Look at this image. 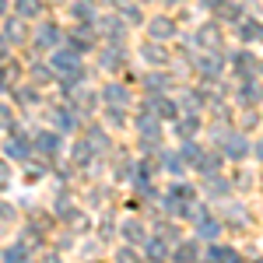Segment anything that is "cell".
Returning <instances> with one entry per match:
<instances>
[{
    "label": "cell",
    "mask_w": 263,
    "mask_h": 263,
    "mask_svg": "<svg viewBox=\"0 0 263 263\" xmlns=\"http://www.w3.org/2000/svg\"><path fill=\"white\" fill-rule=\"evenodd\" d=\"M172 32H176V28H172L168 18H155L151 21V35H155V39H172Z\"/></svg>",
    "instance_id": "cell-1"
},
{
    "label": "cell",
    "mask_w": 263,
    "mask_h": 263,
    "mask_svg": "<svg viewBox=\"0 0 263 263\" xmlns=\"http://www.w3.org/2000/svg\"><path fill=\"white\" fill-rule=\"evenodd\" d=\"M53 67L57 70H78V57L74 53H57L53 57Z\"/></svg>",
    "instance_id": "cell-2"
},
{
    "label": "cell",
    "mask_w": 263,
    "mask_h": 263,
    "mask_svg": "<svg viewBox=\"0 0 263 263\" xmlns=\"http://www.w3.org/2000/svg\"><path fill=\"white\" fill-rule=\"evenodd\" d=\"M39 0H18V14L21 18H35V14H39Z\"/></svg>",
    "instance_id": "cell-3"
},
{
    "label": "cell",
    "mask_w": 263,
    "mask_h": 263,
    "mask_svg": "<svg viewBox=\"0 0 263 263\" xmlns=\"http://www.w3.org/2000/svg\"><path fill=\"white\" fill-rule=\"evenodd\" d=\"M39 42H42V46H53V42H60V32H57V25H42Z\"/></svg>",
    "instance_id": "cell-4"
},
{
    "label": "cell",
    "mask_w": 263,
    "mask_h": 263,
    "mask_svg": "<svg viewBox=\"0 0 263 263\" xmlns=\"http://www.w3.org/2000/svg\"><path fill=\"white\" fill-rule=\"evenodd\" d=\"M39 147L42 151H57L60 147V137L57 134H39Z\"/></svg>",
    "instance_id": "cell-5"
},
{
    "label": "cell",
    "mask_w": 263,
    "mask_h": 263,
    "mask_svg": "<svg viewBox=\"0 0 263 263\" xmlns=\"http://www.w3.org/2000/svg\"><path fill=\"white\" fill-rule=\"evenodd\" d=\"M228 155H232V158H242V155H246V141H242V137H235V141L228 144Z\"/></svg>",
    "instance_id": "cell-6"
},
{
    "label": "cell",
    "mask_w": 263,
    "mask_h": 263,
    "mask_svg": "<svg viewBox=\"0 0 263 263\" xmlns=\"http://www.w3.org/2000/svg\"><path fill=\"white\" fill-rule=\"evenodd\" d=\"M176 260H182V263H190V260H197V246H182L179 253H176Z\"/></svg>",
    "instance_id": "cell-7"
},
{
    "label": "cell",
    "mask_w": 263,
    "mask_h": 263,
    "mask_svg": "<svg viewBox=\"0 0 263 263\" xmlns=\"http://www.w3.org/2000/svg\"><path fill=\"white\" fill-rule=\"evenodd\" d=\"M123 232H126V239H134V242H137V239H144V228H137V221H126V228H123Z\"/></svg>",
    "instance_id": "cell-8"
},
{
    "label": "cell",
    "mask_w": 263,
    "mask_h": 263,
    "mask_svg": "<svg viewBox=\"0 0 263 263\" xmlns=\"http://www.w3.org/2000/svg\"><path fill=\"white\" fill-rule=\"evenodd\" d=\"M105 99H109V102H112V99H116V102H123L126 95H123V88H112V84H109V88H105Z\"/></svg>",
    "instance_id": "cell-9"
},
{
    "label": "cell",
    "mask_w": 263,
    "mask_h": 263,
    "mask_svg": "<svg viewBox=\"0 0 263 263\" xmlns=\"http://www.w3.org/2000/svg\"><path fill=\"white\" fill-rule=\"evenodd\" d=\"M147 60H151V63H165L162 49H158V46H151V49H147Z\"/></svg>",
    "instance_id": "cell-10"
},
{
    "label": "cell",
    "mask_w": 263,
    "mask_h": 263,
    "mask_svg": "<svg viewBox=\"0 0 263 263\" xmlns=\"http://www.w3.org/2000/svg\"><path fill=\"white\" fill-rule=\"evenodd\" d=\"M0 126H4V130L11 126V109H4V105H0Z\"/></svg>",
    "instance_id": "cell-11"
},
{
    "label": "cell",
    "mask_w": 263,
    "mask_h": 263,
    "mask_svg": "<svg viewBox=\"0 0 263 263\" xmlns=\"http://www.w3.org/2000/svg\"><path fill=\"white\" fill-rule=\"evenodd\" d=\"M151 256H155V260H158V256H165V246L162 242H151Z\"/></svg>",
    "instance_id": "cell-12"
},
{
    "label": "cell",
    "mask_w": 263,
    "mask_h": 263,
    "mask_svg": "<svg viewBox=\"0 0 263 263\" xmlns=\"http://www.w3.org/2000/svg\"><path fill=\"white\" fill-rule=\"evenodd\" d=\"M120 263H134V256H130V249H123V256H120Z\"/></svg>",
    "instance_id": "cell-13"
},
{
    "label": "cell",
    "mask_w": 263,
    "mask_h": 263,
    "mask_svg": "<svg viewBox=\"0 0 263 263\" xmlns=\"http://www.w3.org/2000/svg\"><path fill=\"white\" fill-rule=\"evenodd\" d=\"M4 7H7V0H0V11H4Z\"/></svg>",
    "instance_id": "cell-14"
},
{
    "label": "cell",
    "mask_w": 263,
    "mask_h": 263,
    "mask_svg": "<svg viewBox=\"0 0 263 263\" xmlns=\"http://www.w3.org/2000/svg\"><path fill=\"white\" fill-rule=\"evenodd\" d=\"M165 4H182V0H165Z\"/></svg>",
    "instance_id": "cell-15"
}]
</instances>
